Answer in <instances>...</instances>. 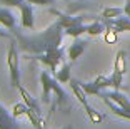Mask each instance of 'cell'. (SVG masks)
Wrapping results in <instances>:
<instances>
[{"instance_id":"1","label":"cell","mask_w":130,"mask_h":129,"mask_svg":"<svg viewBox=\"0 0 130 129\" xmlns=\"http://www.w3.org/2000/svg\"><path fill=\"white\" fill-rule=\"evenodd\" d=\"M63 35H65V27L62 25V22L58 19L50 27H47L45 30H42L37 35H32V37L22 35L20 32L15 30V37L19 39V45L22 47V50L27 55L28 54H42L50 49H55V47H62Z\"/></svg>"},{"instance_id":"2","label":"cell","mask_w":130,"mask_h":129,"mask_svg":"<svg viewBox=\"0 0 130 129\" xmlns=\"http://www.w3.org/2000/svg\"><path fill=\"white\" fill-rule=\"evenodd\" d=\"M40 82H42V102L48 104L50 102V94L54 92L57 97H55V102L58 107H69V97L65 94V91L62 89V86L58 84L57 79L50 77L48 72H42L40 74Z\"/></svg>"},{"instance_id":"3","label":"cell","mask_w":130,"mask_h":129,"mask_svg":"<svg viewBox=\"0 0 130 129\" xmlns=\"http://www.w3.org/2000/svg\"><path fill=\"white\" fill-rule=\"evenodd\" d=\"M7 64H8V71H10V86L13 89H19L22 86L20 84V55L17 52L15 40H12L10 45H8Z\"/></svg>"},{"instance_id":"4","label":"cell","mask_w":130,"mask_h":129,"mask_svg":"<svg viewBox=\"0 0 130 129\" xmlns=\"http://www.w3.org/2000/svg\"><path fill=\"white\" fill-rule=\"evenodd\" d=\"M70 87H72L73 96L78 99V102L85 107V112H87V116L90 118V121H92L93 124H100V122L103 121V116L100 112H97V111L93 109L90 104H88V101H87V92L84 91L82 84L78 82V80H70Z\"/></svg>"},{"instance_id":"5","label":"cell","mask_w":130,"mask_h":129,"mask_svg":"<svg viewBox=\"0 0 130 129\" xmlns=\"http://www.w3.org/2000/svg\"><path fill=\"white\" fill-rule=\"evenodd\" d=\"M32 59L42 62L43 65H48L50 71L55 74V72H57V69H58V64H62V62L65 61V57H63V47H55V49H50V50H47V52L35 54Z\"/></svg>"},{"instance_id":"6","label":"cell","mask_w":130,"mask_h":129,"mask_svg":"<svg viewBox=\"0 0 130 129\" xmlns=\"http://www.w3.org/2000/svg\"><path fill=\"white\" fill-rule=\"evenodd\" d=\"M100 20H102L103 24H105V29L107 27H112L117 34H120V32H130V17H115V19H102L100 17Z\"/></svg>"},{"instance_id":"7","label":"cell","mask_w":130,"mask_h":129,"mask_svg":"<svg viewBox=\"0 0 130 129\" xmlns=\"http://www.w3.org/2000/svg\"><path fill=\"white\" fill-rule=\"evenodd\" d=\"M88 45V42L87 40H82L80 37H77L75 40H73V44H70L69 50H67V54H69V59L70 62H75L78 57L82 55V54L85 52V49H87Z\"/></svg>"},{"instance_id":"8","label":"cell","mask_w":130,"mask_h":129,"mask_svg":"<svg viewBox=\"0 0 130 129\" xmlns=\"http://www.w3.org/2000/svg\"><path fill=\"white\" fill-rule=\"evenodd\" d=\"M0 129H19L17 118H13L2 102H0Z\"/></svg>"},{"instance_id":"9","label":"cell","mask_w":130,"mask_h":129,"mask_svg":"<svg viewBox=\"0 0 130 129\" xmlns=\"http://www.w3.org/2000/svg\"><path fill=\"white\" fill-rule=\"evenodd\" d=\"M20 17H22V27L23 29H34V10H32V4L23 2L20 5Z\"/></svg>"},{"instance_id":"10","label":"cell","mask_w":130,"mask_h":129,"mask_svg":"<svg viewBox=\"0 0 130 129\" xmlns=\"http://www.w3.org/2000/svg\"><path fill=\"white\" fill-rule=\"evenodd\" d=\"M19 92H20V97H22L23 102L27 104V106L30 107V109H34L37 114H40V116H42V107H40V102H38L37 99H35L34 96H32V94H30V92H28L25 87H22V86L19 87Z\"/></svg>"},{"instance_id":"11","label":"cell","mask_w":130,"mask_h":129,"mask_svg":"<svg viewBox=\"0 0 130 129\" xmlns=\"http://www.w3.org/2000/svg\"><path fill=\"white\" fill-rule=\"evenodd\" d=\"M102 96H105V97H108L110 101H113L117 106H120V107H123V109H128L130 111V101L127 99V96H123L120 91H112V92H103L102 91V94H100V97Z\"/></svg>"},{"instance_id":"12","label":"cell","mask_w":130,"mask_h":129,"mask_svg":"<svg viewBox=\"0 0 130 129\" xmlns=\"http://www.w3.org/2000/svg\"><path fill=\"white\" fill-rule=\"evenodd\" d=\"M0 24H2L5 29H8V30H12V32H15L17 19H15V15H13V14H12L7 7H0Z\"/></svg>"},{"instance_id":"13","label":"cell","mask_w":130,"mask_h":129,"mask_svg":"<svg viewBox=\"0 0 130 129\" xmlns=\"http://www.w3.org/2000/svg\"><path fill=\"white\" fill-rule=\"evenodd\" d=\"M54 15L58 17V20L62 22V25L67 29V27H72V25H78V24H84V15H77V17H72V15H67V14H62V12H57V10H52Z\"/></svg>"},{"instance_id":"14","label":"cell","mask_w":130,"mask_h":129,"mask_svg":"<svg viewBox=\"0 0 130 129\" xmlns=\"http://www.w3.org/2000/svg\"><path fill=\"white\" fill-rule=\"evenodd\" d=\"M102 99H103V102L107 104V107L112 111V112L117 116V118H122V119H128L130 121V111L128 109H123V107H120V106H117V104L113 102V101H110L108 97H105V96H102Z\"/></svg>"},{"instance_id":"15","label":"cell","mask_w":130,"mask_h":129,"mask_svg":"<svg viewBox=\"0 0 130 129\" xmlns=\"http://www.w3.org/2000/svg\"><path fill=\"white\" fill-rule=\"evenodd\" d=\"M54 76H55V79H57L60 84L70 82V64L63 61L62 65H60V69H57V72H55Z\"/></svg>"},{"instance_id":"16","label":"cell","mask_w":130,"mask_h":129,"mask_svg":"<svg viewBox=\"0 0 130 129\" xmlns=\"http://www.w3.org/2000/svg\"><path fill=\"white\" fill-rule=\"evenodd\" d=\"M113 69L125 76V72H127V54H125V50H119V52H117Z\"/></svg>"},{"instance_id":"17","label":"cell","mask_w":130,"mask_h":129,"mask_svg":"<svg viewBox=\"0 0 130 129\" xmlns=\"http://www.w3.org/2000/svg\"><path fill=\"white\" fill-rule=\"evenodd\" d=\"M103 30H105V24H103L100 19L93 20L92 24H88V25H87V34H88V35H92V37L103 34Z\"/></svg>"},{"instance_id":"18","label":"cell","mask_w":130,"mask_h":129,"mask_svg":"<svg viewBox=\"0 0 130 129\" xmlns=\"http://www.w3.org/2000/svg\"><path fill=\"white\" fill-rule=\"evenodd\" d=\"M87 34V25H84V24H78V25H72V27H67L65 29V35H70V37L77 39L80 37V35Z\"/></svg>"},{"instance_id":"19","label":"cell","mask_w":130,"mask_h":129,"mask_svg":"<svg viewBox=\"0 0 130 129\" xmlns=\"http://www.w3.org/2000/svg\"><path fill=\"white\" fill-rule=\"evenodd\" d=\"M123 14V8L120 7H107L102 10V19H115V17H120Z\"/></svg>"},{"instance_id":"20","label":"cell","mask_w":130,"mask_h":129,"mask_svg":"<svg viewBox=\"0 0 130 129\" xmlns=\"http://www.w3.org/2000/svg\"><path fill=\"white\" fill-rule=\"evenodd\" d=\"M82 87H84V91L87 92V96H97V97H100V94H102V89H100L95 82H84Z\"/></svg>"},{"instance_id":"21","label":"cell","mask_w":130,"mask_h":129,"mask_svg":"<svg viewBox=\"0 0 130 129\" xmlns=\"http://www.w3.org/2000/svg\"><path fill=\"white\" fill-rule=\"evenodd\" d=\"M27 109H28V106H27L25 102L13 104V107H12V116L19 119L20 116H25V112H27Z\"/></svg>"},{"instance_id":"22","label":"cell","mask_w":130,"mask_h":129,"mask_svg":"<svg viewBox=\"0 0 130 129\" xmlns=\"http://www.w3.org/2000/svg\"><path fill=\"white\" fill-rule=\"evenodd\" d=\"M112 87L115 89V91H120V87H122V80H123V74H120L119 71H115L112 72Z\"/></svg>"},{"instance_id":"23","label":"cell","mask_w":130,"mask_h":129,"mask_svg":"<svg viewBox=\"0 0 130 129\" xmlns=\"http://www.w3.org/2000/svg\"><path fill=\"white\" fill-rule=\"evenodd\" d=\"M93 82L99 86L100 89H107V87H112V77H107V76H97V79Z\"/></svg>"},{"instance_id":"24","label":"cell","mask_w":130,"mask_h":129,"mask_svg":"<svg viewBox=\"0 0 130 129\" xmlns=\"http://www.w3.org/2000/svg\"><path fill=\"white\" fill-rule=\"evenodd\" d=\"M103 39H105L107 44H117V40H119L117 32H115L112 27H107V29H105V35H103Z\"/></svg>"},{"instance_id":"25","label":"cell","mask_w":130,"mask_h":129,"mask_svg":"<svg viewBox=\"0 0 130 129\" xmlns=\"http://www.w3.org/2000/svg\"><path fill=\"white\" fill-rule=\"evenodd\" d=\"M25 0H0V4L4 5V7H19L23 4Z\"/></svg>"},{"instance_id":"26","label":"cell","mask_w":130,"mask_h":129,"mask_svg":"<svg viewBox=\"0 0 130 129\" xmlns=\"http://www.w3.org/2000/svg\"><path fill=\"white\" fill-rule=\"evenodd\" d=\"M25 2H28L32 5H52V4H55V0H25Z\"/></svg>"},{"instance_id":"27","label":"cell","mask_w":130,"mask_h":129,"mask_svg":"<svg viewBox=\"0 0 130 129\" xmlns=\"http://www.w3.org/2000/svg\"><path fill=\"white\" fill-rule=\"evenodd\" d=\"M123 14H125L127 17H130V0H127L125 7H123Z\"/></svg>"},{"instance_id":"28","label":"cell","mask_w":130,"mask_h":129,"mask_svg":"<svg viewBox=\"0 0 130 129\" xmlns=\"http://www.w3.org/2000/svg\"><path fill=\"white\" fill-rule=\"evenodd\" d=\"M0 37H10V32L2 30V29H0Z\"/></svg>"},{"instance_id":"29","label":"cell","mask_w":130,"mask_h":129,"mask_svg":"<svg viewBox=\"0 0 130 129\" xmlns=\"http://www.w3.org/2000/svg\"><path fill=\"white\" fill-rule=\"evenodd\" d=\"M62 129H72V127H70V126H65V127H62Z\"/></svg>"}]
</instances>
